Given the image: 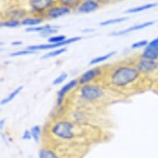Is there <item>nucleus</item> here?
Segmentation results:
<instances>
[{"mask_svg":"<svg viewBox=\"0 0 158 158\" xmlns=\"http://www.w3.org/2000/svg\"><path fill=\"white\" fill-rule=\"evenodd\" d=\"M140 76V72L137 68L132 66H119L113 70L109 81L112 85L117 88H123L131 85Z\"/></svg>","mask_w":158,"mask_h":158,"instance_id":"1","label":"nucleus"},{"mask_svg":"<svg viewBox=\"0 0 158 158\" xmlns=\"http://www.w3.org/2000/svg\"><path fill=\"white\" fill-rule=\"evenodd\" d=\"M51 133L60 140H71L75 137V125L66 120H60L52 125Z\"/></svg>","mask_w":158,"mask_h":158,"instance_id":"2","label":"nucleus"},{"mask_svg":"<svg viewBox=\"0 0 158 158\" xmlns=\"http://www.w3.org/2000/svg\"><path fill=\"white\" fill-rule=\"evenodd\" d=\"M81 97L85 101H95L104 95V91L98 85L86 84L81 88Z\"/></svg>","mask_w":158,"mask_h":158,"instance_id":"3","label":"nucleus"},{"mask_svg":"<svg viewBox=\"0 0 158 158\" xmlns=\"http://www.w3.org/2000/svg\"><path fill=\"white\" fill-rule=\"evenodd\" d=\"M82 37L81 36H75V37H71V38H68L65 41H63L59 43H56V44H41V45H34V46H29L27 47V49L31 50V51H45V50H51L55 49V48H58V47H61L63 46H67L71 43H74L75 42H78L81 40Z\"/></svg>","mask_w":158,"mask_h":158,"instance_id":"4","label":"nucleus"},{"mask_svg":"<svg viewBox=\"0 0 158 158\" xmlns=\"http://www.w3.org/2000/svg\"><path fill=\"white\" fill-rule=\"evenodd\" d=\"M138 71L143 74H149L154 72L158 69V62L156 60H147V59H141L137 64V67Z\"/></svg>","mask_w":158,"mask_h":158,"instance_id":"5","label":"nucleus"},{"mask_svg":"<svg viewBox=\"0 0 158 158\" xmlns=\"http://www.w3.org/2000/svg\"><path fill=\"white\" fill-rule=\"evenodd\" d=\"M77 84H79L77 80H72V81H70V82H68L67 84H65V85L63 86L62 88L58 91L56 100V104L58 106H60V104L63 103L65 94H66L69 91L71 90L73 88H75V86L77 85Z\"/></svg>","mask_w":158,"mask_h":158,"instance_id":"6","label":"nucleus"},{"mask_svg":"<svg viewBox=\"0 0 158 158\" xmlns=\"http://www.w3.org/2000/svg\"><path fill=\"white\" fill-rule=\"evenodd\" d=\"M100 73H101V70H100L99 67L90 69V70H87L86 72L84 73L83 75L79 78L78 82H79L80 85H86L89 82H90L91 81H93L94 79L97 77L98 75H100Z\"/></svg>","mask_w":158,"mask_h":158,"instance_id":"7","label":"nucleus"},{"mask_svg":"<svg viewBox=\"0 0 158 158\" xmlns=\"http://www.w3.org/2000/svg\"><path fill=\"white\" fill-rule=\"evenodd\" d=\"M98 7H99V4L95 0H85L80 5L78 11L79 13H89L97 10Z\"/></svg>","mask_w":158,"mask_h":158,"instance_id":"8","label":"nucleus"},{"mask_svg":"<svg viewBox=\"0 0 158 158\" xmlns=\"http://www.w3.org/2000/svg\"><path fill=\"white\" fill-rule=\"evenodd\" d=\"M154 24V22H146V23H143L138 24V25H134V26L130 27L128 28L125 29V30H123V31H115V32H113V33H110V36H122V35H124V34H127L128 32H131V31H138V30H142L143 28H146L148 27H150L152 25Z\"/></svg>","mask_w":158,"mask_h":158,"instance_id":"9","label":"nucleus"},{"mask_svg":"<svg viewBox=\"0 0 158 158\" xmlns=\"http://www.w3.org/2000/svg\"><path fill=\"white\" fill-rule=\"evenodd\" d=\"M53 0H30V6L36 12L46 10L52 5Z\"/></svg>","mask_w":158,"mask_h":158,"instance_id":"10","label":"nucleus"},{"mask_svg":"<svg viewBox=\"0 0 158 158\" xmlns=\"http://www.w3.org/2000/svg\"><path fill=\"white\" fill-rule=\"evenodd\" d=\"M70 9L66 6H61V7H54L52 8L48 11V17L50 18H57L65 16L68 13H70Z\"/></svg>","mask_w":158,"mask_h":158,"instance_id":"11","label":"nucleus"},{"mask_svg":"<svg viewBox=\"0 0 158 158\" xmlns=\"http://www.w3.org/2000/svg\"><path fill=\"white\" fill-rule=\"evenodd\" d=\"M143 59L151 60H158V47H145L142 53Z\"/></svg>","mask_w":158,"mask_h":158,"instance_id":"12","label":"nucleus"},{"mask_svg":"<svg viewBox=\"0 0 158 158\" xmlns=\"http://www.w3.org/2000/svg\"><path fill=\"white\" fill-rule=\"evenodd\" d=\"M158 3H148V4H145V5L138 6V7H136V8H132L127 9V11H125V13H140V12H143V11L148 10L150 8H152L156 6H157Z\"/></svg>","mask_w":158,"mask_h":158,"instance_id":"13","label":"nucleus"},{"mask_svg":"<svg viewBox=\"0 0 158 158\" xmlns=\"http://www.w3.org/2000/svg\"><path fill=\"white\" fill-rule=\"evenodd\" d=\"M39 158H60L56 152L48 149V148H42L39 152Z\"/></svg>","mask_w":158,"mask_h":158,"instance_id":"14","label":"nucleus"},{"mask_svg":"<svg viewBox=\"0 0 158 158\" xmlns=\"http://www.w3.org/2000/svg\"><path fill=\"white\" fill-rule=\"evenodd\" d=\"M23 86H18V88H16L12 92V93H10V94L7 97V98H3L2 100H1V105H5V104H8L9 102H11L12 100H13V98H15L16 96L18 95V94L20 93L22 90H23Z\"/></svg>","mask_w":158,"mask_h":158,"instance_id":"15","label":"nucleus"},{"mask_svg":"<svg viewBox=\"0 0 158 158\" xmlns=\"http://www.w3.org/2000/svg\"><path fill=\"white\" fill-rule=\"evenodd\" d=\"M115 54H116V52H112L108 53V54L104 55V56H101L95 57V58H94V59H92V60L89 61V65H94L98 64V63L105 61V60H107L108 59H109V58H111V57L113 56H114Z\"/></svg>","mask_w":158,"mask_h":158,"instance_id":"16","label":"nucleus"},{"mask_svg":"<svg viewBox=\"0 0 158 158\" xmlns=\"http://www.w3.org/2000/svg\"><path fill=\"white\" fill-rule=\"evenodd\" d=\"M42 23V18H25L22 21L21 24L23 25V26H30L31 27H35L36 25H39L40 23Z\"/></svg>","mask_w":158,"mask_h":158,"instance_id":"17","label":"nucleus"},{"mask_svg":"<svg viewBox=\"0 0 158 158\" xmlns=\"http://www.w3.org/2000/svg\"><path fill=\"white\" fill-rule=\"evenodd\" d=\"M66 52V48L65 47H61V48H59V49L54 50V51H52L51 52H47V54L43 55L41 59H48V58H51V57H55L59 56V55H61L62 53Z\"/></svg>","mask_w":158,"mask_h":158,"instance_id":"18","label":"nucleus"},{"mask_svg":"<svg viewBox=\"0 0 158 158\" xmlns=\"http://www.w3.org/2000/svg\"><path fill=\"white\" fill-rule=\"evenodd\" d=\"M31 134L32 139L36 143H38L40 139V134H41V127L39 125H35L31 128Z\"/></svg>","mask_w":158,"mask_h":158,"instance_id":"19","label":"nucleus"},{"mask_svg":"<svg viewBox=\"0 0 158 158\" xmlns=\"http://www.w3.org/2000/svg\"><path fill=\"white\" fill-rule=\"evenodd\" d=\"M53 26H50V25H46V26H37V27H31L26 29L27 32H40L42 33L44 31L47 29L51 28Z\"/></svg>","mask_w":158,"mask_h":158,"instance_id":"20","label":"nucleus"},{"mask_svg":"<svg viewBox=\"0 0 158 158\" xmlns=\"http://www.w3.org/2000/svg\"><path fill=\"white\" fill-rule=\"evenodd\" d=\"M125 20H127V18H113V19H109V20H106V21L101 22V23H99V25H100V26H109V25H111V24L120 23L124 22Z\"/></svg>","mask_w":158,"mask_h":158,"instance_id":"21","label":"nucleus"},{"mask_svg":"<svg viewBox=\"0 0 158 158\" xmlns=\"http://www.w3.org/2000/svg\"><path fill=\"white\" fill-rule=\"evenodd\" d=\"M20 25V22L18 20H10V21L2 22L1 27H17Z\"/></svg>","mask_w":158,"mask_h":158,"instance_id":"22","label":"nucleus"},{"mask_svg":"<svg viewBox=\"0 0 158 158\" xmlns=\"http://www.w3.org/2000/svg\"><path fill=\"white\" fill-rule=\"evenodd\" d=\"M67 73L64 72L62 73V74H60L59 76H57V77L55 79L54 81H53V85H60L61 83H63V82L67 79Z\"/></svg>","mask_w":158,"mask_h":158,"instance_id":"23","label":"nucleus"},{"mask_svg":"<svg viewBox=\"0 0 158 158\" xmlns=\"http://www.w3.org/2000/svg\"><path fill=\"white\" fill-rule=\"evenodd\" d=\"M66 36H64V35H60V36H52L48 39V42L52 44H56V43H59V42H61L63 41L66 40Z\"/></svg>","mask_w":158,"mask_h":158,"instance_id":"24","label":"nucleus"},{"mask_svg":"<svg viewBox=\"0 0 158 158\" xmlns=\"http://www.w3.org/2000/svg\"><path fill=\"white\" fill-rule=\"evenodd\" d=\"M36 52L31 51V50H24V51H18V52L11 53L10 56H26V55L34 54Z\"/></svg>","mask_w":158,"mask_h":158,"instance_id":"25","label":"nucleus"},{"mask_svg":"<svg viewBox=\"0 0 158 158\" xmlns=\"http://www.w3.org/2000/svg\"><path fill=\"white\" fill-rule=\"evenodd\" d=\"M149 42L146 40H143V41H139V42H137L133 43L132 45V49H138V48H142V47H146L148 45Z\"/></svg>","mask_w":158,"mask_h":158,"instance_id":"26","label":"nucleus"},{"mask_svg":"<svg viewBox=\"0 0 158 158\" xmlns=\"http://www.w3.org/2000/svg\"><path fill=\"white\" fill-rule=\"evenodd\" d=\"M22 138H23V140H31V138H32L31 134V131H29V130H25L23 132V134L22 136Z\"/></svg>","mask_w":158,"mask_h":158,"instance_id":"27","label":"nucleus"},{"mask_svg":"<svg viewBox=\"0 0 158 158\" xmlns=\"http://www.w3.org/2000/svg\"><path fill=\"white\" fill-rule=\"evenodd\" d=\"M146 47H158V37L152 40V42L148 43V45Z\"/></svg>","mask_w":158,"mask_h":158,"instance_id":"28","label":"nucleus"},{"mask_svg":"<svg viewBox=\"0 0 158 158\" xmlns=\"http://www.w3.org/2000/svg\"><path fill=\"white\" fill-rule=\"evenodd\" d=\"M60 1H61V2H62V3L66 6V7H67V6L73 5V4L77 1V0H60Z\"/></svg>","mask_w":158,"mask_h":158,"instance_id":"29","label":"nucleus"},{"mask_svg":"<svg viewBox=\"0 0 158 158\" xmlns=\"http://www.w3.org/2000/svg\"><path fill=\"white\" fill-rule=\"evenodd\" d=\"M22 43H23V42H20V41H19V42L17 41V42H12V45H13V46H19V45H22Z\"/></svg>","mask_w":158,"mask_h":158,"instance_id":"30","label":"nucleus"},{"mask_svg":"<svg viewBox=\"0 0 158 158\" xmlns=\"http://www.w3.org/2000/svg\"><path fill=\"white\" fill-rule=\"evenodd\" d=\"M3 125H4V119H3V118H2V119H1V121H0V128H1V129H2V128L3 127Z\"/></svg>","mask_w":158,"mask_h":158,"instance_id":"31","label":"nucleus"}]
</instances>
